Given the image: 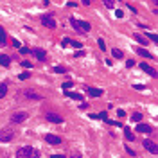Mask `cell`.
<instances>
[{"instance_id": "17", "label": "cell", "mask_w": 158, "mask_h": 158, "mask_svg": "<svg viewBox=\"0 0 158 158\" xmlns=\"http://www.w3.org/2000/svg\"><path fill=\"white\" fill-rule=\"evenodd\" d=\"M111 54H113V58H117V59H122V51L120 49H113V51H111Z\"/></svg>"}, {"instance_id": "4", "label": "cell", "mask_w": 158, "mask_h": 158, "mask_svg": "<svg viewBox=\"0 0 158 158\" xmlns=\"http://www.w3.org/2000/svg\"><path fill=\"white\" fill-rule=\"evenodd\" d=\"M45 140H47L49 144H52V146H59V144H61V139L58 137V135H51V133L45 137Z\"/></svg>"}, {"instance_id": "36", "label": "cell", "mask_w": 158, "mask_h": 158, "mask_svg": "<svg viewBox=\"0 0 158 158\" xmlns=\"http://www.w3.org/2000/svg\"><path fill=\"white\" fill-rule=\"evenodd\" d=\"M70 158H81V153H77V151H74V153L70 154Z\"/></svg>"}, {"instance_id": "26", "label": "cell", "mask_w": 158, "mask_h": 158, "mask_svg": "<svg viewBox=\"0 0 158 158\" xmlns=\"http://www.w3.org/2000/svg\"><path fill=\"white\" fill-rule=\"evenodd\" d=\"M124 131H126V139H128V140H133V139H135V137H133V133H131L128 128H124Z\"/></svg>"}, {"instance_id": "12", "label": "cell", "mask_w": 158, "mask_h": 158, "mask_svg": "<svg viewBox=\"0 0 158 158\" xmlns=\"http://www.w3.org/2000/svg\"><path fill=\"white\" fill-rule=\"evenodd\" d=\"M137 54L139 56H142V58H147V59H151L153 56H151V52L149 51H146V49H137Z\"/></svg>"}, {"instance_id": "42", "label": "cell", "mask_w": 158, "mask_h": 158, "mask_svg": "<svg viewBox=\"0 0 158 158\" xmlns=\"http://www.w3.org/2000/svg\"><path fill=\"white\" fill-rule=\"evenodd\" d=\"M29 77H31L29 74H20V79H29Z\"/></svg>"}, {"instance_id": "30", "label": "cell", "mask_w": 158, "mask_h": 158, "mask_svg": "<svg viewBox=\"0 0 158 158\" xmlns=\"http://www.w3.org/2000/svg\"><path fill=\"white\" fill-rule=\"evenodd\" d=\"M69 88H72V81H66V83H63V90H69Z\"/></svg>"}, {"instance_id": "9", "label": "cell", "mask_w": 158, "mask_h": 158, "mask_svg": "<svg viewBox=\"0 0 158 158\" xmlns=\"http://www.w3.org/2000/svg\"><path fill=\"white\" fill-rule=\"evenodd\" d=\"M137 131H140V133H151V131H153V128H151L149 124H142V122H139Z\"/></svg>"}, {"instance_id": "19", "label": "cell", "mask_w": 158, "mask_h": 158, "mask_svg": "<svg viewBox=\"0 0 158 158\" xmlns=\"http://www.w3.org/2000/svg\"><path fill=\"white\" fill-rule=\"evenodd\" d=\"M131 120H133V122H140V120H142V113H139V111H137V113H133V115H131Z\"/></svg>"}, {"instance_id": "23", "label": "cell", "mask_w": 158, "mask_h": 158, "mask_svg": "<svg viewBox=\"0 0 158 158\" xmlns=\"http://www.w3.org/2000/svg\"><path fill=\"white\" fill-rule=\"evenodd\" d=\"M0 43H6V29L0 27Z\"/></svg>"}, {"instance_id": "18", "label": "cell", "mask_w": 158, "mask_h": 158, "mask_svg": "<svg viewBox=\"0 0 158 158\" xmlns=\"http://www.w3.org/2000/svg\"><path fill=\"white\" fill-rule=\"evenodd\" d=\"M6 94H7V84H6V83H2V84H0V99H2Z\"/></svg>"}, {"instance_id": "21", "label": "cell", "mask_w": 158, "mask_h": 158, "mask_svg": "<svg viewBox=\"0 0 158 158\" xmlns=\"http://www.w3.org/2000/svg\"><path fill=\"white\" fill-rule=\"evenodd\" d=\"M40 151L38 149H31V153H29V158H40Z\"/></svg>"}, {"instance_id": "10", "label": "cell", "mask_w": 158, "mask_h": 158, "mask_svg": "<svg viewBox=\"0 0 158 158\" xmlns=\"http://www.w3.org/2000/svg\"><path fill=\"white\" fill-rule=\"evenodd\" d=\"M144 147H146L147 151H151V153H156V144L151 142V140H144Z\"/></svg>"}, {"instance_id": "32", "label": "cell", "mask_w": 158, "mask_h": 158, "mask_svg": "<svg viewBox=\"0 0 158 158\" xmlns=\"http://www.w3.org/2000/svg\"><path fill=\"white\" fill-rule=\"evenodd\" d=\"M117 117H126V111L119 108V110H117Z\"/></svg>"}, {"instance_id": "11", "label": "cell", "mask_w": 158, "mask_h": 158, "mask_svg": "<svg viewBox=\"0 0 158 158\" xmlns=\"http://www.w3.org/2000/svg\"><path fill=\"white\" fill-rule=\"evenodd\" d=\"M88 95H92V97H101V95H102V90H99V88H88Z\"/></svg>"}, {"instance_id": "7", "label": "cell", "mask_w": 158, "mask_h": 158, "mask_svg": "<svg viewBox=\"0 0 158 158\" xmlns=\"http://www.w3.org/2000/svg\"><path fill=\"white\" fill-rule=\"evenodd\" d=\"M13 139V131L6 129V133H0V142H9Z\"/></svg>"}, {"instance_id": "20", "label": "cell", "mask_w": 158, "mask_h": 158, "mask_svg": "<svg viewBox=\"0 0 158 158\" xmlns=\"http://www.w3.org/2000/svg\"><path fill=\"white\" fill-rule=\"evenodd\" d=\"M70 47H74V49L81 51V49H83V43H81V41H70Z\"/></svg>"}, {"instance_id": "40", "label": "cell", "mask_w": 158, "mask_h": 158, "mask_svg": "<svg viewBox=\"0 0 158 158\" xmlns=\"http://www.w3.org/2000/svg\"><path fill=\"white\" fill-rule=\"evenodd\" d=\"M106 117H108V115H106V113H101V115H97V119H102V120H108V119H106Z\"/></svg>"}, {"instance_id": "43", "label": "cell", "mask_w": 158, "mask_h": 158, "mask_svg": "<svg viewBox=\"0 0 158 158\" xmlns=\"http://www.w3.org/2000/svg\"><path fill=\"white\" fill-rule=\"evenodd\" d=\"M52 158H65L63 154H52Z\"/></svg>"}, {"instance_id": "2", "label": "cell", "mask_w": 158, "mask_h": 158, "mask_svg": "<svg viewBox=\"0 0 158 158\" xmlns=\"http://www.w3.org/2000/svg\"><path fill=\"white\" fill-rule=\"evenodd\" d=\"M41 24H43L45 27L54 29V27H56V20H54L52 16H49V14H43V16H41Z\"/></svg>"}, {"instance_id": "37", "label": "cell", "mask_w": 158, "mask_h": 158, "mask_svg": "<svg viewBox=\"0 0 158 158\" xmlns=\"http://www.w3.org/2000/svg\"><path fill=\"white\" fill-rule=\"evenodd\" d=\"M20 52H22V54H29V49H27V47H20Z\"/></svg>"}, {"instance_id": "24", "label": "cell", "mask_w": 158, "mask_h": 158, "mask_svg": "<svg viewBox=\"0 0 158 158\" xmlns=\"http://www.w3.org/2000/svg\"><path fill=\"white\" fill-rule=\"evenodd\" d=\"M97 43H99V49H101V51H106V43H104V40H102V38H99V40H97Z\"/></svg>"}, {"instance_id": "14", "label": "cell", "mask_w": 158, "mask_h": 158, "mask_svg": "<svg viewBox=\"0 0 158 158\" xmlns=\"http://www.w3.org/2000/svg\"><path fill=\"white\" fill-rule=\"evenodd\" d=\"M0 65H2V66H9V56L0 54Z\"/></svg>"}, {"instance_id": "16", "label": "cell", "mask_w": 158, "mask_h": 158, "mask_svg": "<svg viewBox=\"0 0 158 158\" xmlns=\"http://www.w3.org/2000/svg\"><path fill=\"white\" fill-rule=\"evenodd\" d=\"M135 40H137L140 45H147V40L144 38V36H140V34H137V32H135Z\"/></svg>"}, {"instance_id": "15", "label": "cell", "mask_w": 158, "mask_h": 158, "mask_svg": "<svg viewBox=\"0 0 158 158\" xmlns=\"http://www.w3.org/2000/svg\"><path fill=\"white\" fill-rule=\"evenodd\" d=\"M70 99H74V101H83V95L81 94H76V92H70V94H66Z\"/></svg>"}, {"instance_id": "41", "label": "cell", "mask_w": 158, "mask_h": 158, "mask_svg": "<svg viewBox=\"0 0 158 158\" xmlns=\"http://www.w3.org/2000/svg\"><path fill=\"white\" fill-rule=\"evenodd\" d=\"M126 151H128V153H129V154H133V156H135V151H133V149H131V147H129V146H126Z\"/></svg>"}, {"instance_id": "27", "label": "cell", "mask_w": 158, "mask_h": 158, "mask_svg": "<svg viewBox=\"0 0 158 158\" xmlns=\"http://www.w3.org/2000/svg\"><path fill=\"white\" fill-rule=\"evenodd\" d=\"M22 66H25V69H31L32 63H31V61H27V59H24V61H22Z\"/></svg>"}, {"instance_id": "33", "label": "cell", "mask_w": 158, "mask_h": 158, "mask_svg": "<svg viewBox=\"0 0 158 158\" xmlns=\"http://www.w3.org/2000/svg\"><path fill=\"white\" fill-rule=\"evenodd\" d=\"M13 47H16V49H20V41H18L16 38H13Z\"/></svg>"}, {"instance_id": "31", "label": "cell", "mask_w": 158, "mask_h": 158, "mask_svg": "<svg viewBox=\"0 0 158 158\" xmlns=\"http://www.w3.org/2000/svg\"><path fill=\"white\" fill-rule=\"evenodd\" d=\"M27 97H31V99H40V95H38V94H32V92H27Z\"/></svg>"}, {"instance_id": "8", "label": "cell", "mask_w": 158, "mask_h": 158, "mask_svg": "<svg viewBox=\"0 0 158 158\" xmlns=\"http://www.w3.org/2000/svg\"><path fill=\"white\" fill-rule=\"evenodd\" d=\"M31 52H32L40 61H45V58H47V54H45V51H43V49H34V51H31Z\"/></svg>"}, {"instance_id": "22", "label": "cell", "mask_w": 158, "mask_h": 158, "mask_svg": "<svg viewBox=\"0 0 158 158\" xmlns=\"http://www.w3.org/2000/svg\"><path fill=\"white\" fill-rule=\"evenodd\" d=\"M147 40H151V41L156 43V41H158V36H156L154 32H149V31H147Z\"/></svg>"}, {"instance_id": "34", "label": "cell", "mask_w": 158, "mask_h": 158, "mask_svg": "<svg viewBox=\"0 0 158 158\" xmlns=\"http://www.w3.org/2000/svg\"><path fill=\"white\" fill-rule=\"evenodd\" d=\"M133 65H135V61H133V59H128V61H126V66H128V69H131Z\"/></svg>"}, {"instance_id": "3", "label": "cell", "mask_w": 158, "mask_h": 158, "mask_svg": "<svg viewBox=\"0 0 158 158\" xmlns=\"http://www.w3.org/2000/svg\"><path fill=\"white\" fill-rule=\"evenodd\" d=\"M27 117H29V115L25 113V111H20V113H14V115L11 117V120H13V122H16V124H20V122H25V120H27Z\"/></svg>"}, {"instance_id": "25", "label": "cell", "mask_w": 158, "mask_h": 158, "mask_svg": "<svg viewBox=\"0 0 158 158\" xmlns=\"http://www.w3.org/2000/svg\"><path fill=\"white\" fill-rule=\"evenodd\" d=\"M102 2H104V6L108 9H113V0H102Z\"/></svg>"}, {"instance_id": "1", "label": "cell", "mask_w": 158, "mask_h": 158, "mask_svg": "<svg viewBox=\"0 0 158 158\" xmlns=\"http://www.w3.org/2000/svg\"><path fill=\"white\" fill-rule=\"evenodd\" d=\"M70 24L74 25V29H76V31H81V32H88L90 29H92V27H90V24H88V22L76 20V18H70Z\"/></svg>"}, {"instance_id": "38", "label": "cell", "mask_w": 158, "mask_h": 158, "mask_svg": "<svg viewBox=\"0 0 158 158\" xmlns=\"http://www.w3.org/2000/svg\"><path fill=\"white\" fill-rule=\"evenodd\" d=\"M133 88H135V90H146V86H144V84H135Z\"/></svg>"}, {"instance_id": "28", "label": "cell", "mask_w": 158, "mask_h": 158, "mask_svg": "<svg viewBox=\"0 0 158 158\" xmlns=\"http://www.w3.org/2000/svg\"><path fill=\"white\" fill-rule=\"evenodd\" d=\"M61 45H63V47H69V45H70V40H69V38H63V40H61Z\"/></svg>"}, {"instance_id": "35", "label": "cell", "mask_w": 158, "mask_h": 158, "mask_svg": "<svg viewBox=\"0 0 158 158\" xmlns=\"http://www.w3.org/2000/svg\"><path fill=\"white\" fill-rule=\"evenodd\" d=\"M115 16H117V18H122V16H124V13H122L120 9H117V11H115Z\"/></svg>"}, {"instance_id": "5", "label": "cell", "mask_w": 158, "mask_h": 158, "mask_svg": "<svg viewBox=\"0 0 158 158\" xmlns=\"http://www.w3.org/2000/svg\"><path fill=\"white\" fill-rule=\"evenodd\" d=\"M47 120L49 122H54V124H61L63 122V117H59L58 113H47Z\"/></svg>"}, {"instance_id": "29", "label": "cell", "mask_w": 158, "mask_h": 158, "mask_svg": "<svg viewBox=\"0 0 158 158\" xmlns=\"http://www.w3.org/2000/svg\"><path fill=\"white\" fill-rule=\"evenodd\" d=\"M54 72H58V74H65V69H63V66H54Z\"/></svg>"}, {"instance_id": "44", "label": "cell", "mask_w": 158, "mask_h": 158, "mask_svg": "<svg viewBox=\"0 0 158 158\" xmlns=\"http://www.w3.org/2000/svg\"><path fill=\"white\" fill-rule=\"evenodd\" d=\"M83 4L84 6H90V0H83Z\"/></svg>"}, {"instance_id": "13", "label": "cell", "mask_w": 158, "mask_h": 158, "mask_svg": "<svg viewBox=\"0 0 158 158\" xmlns=\"http://www.w3.org/2000/svg\"><path fill=\"white\" fill-rule=\"evenodd\" d=\"M140 69H142V70H144V72H147V74H149V76H154V70H153V69H151V66H149V65H147V63H142V65H140Z\"/></svg>"}, {"instance_id": "6", "label": "cell", "mask_w": 158, "mask_h": 158, "mask_svg": "<svg viewBox=\"0 0 158 158\" xmlns=\"http://www.w3.org/2000/svg\"><path fill=\"white\" fill-rule=\"evenodd\" d=\"M31 149H32V147H29V146L22 147V149H18L16 156H18V158H29V153H31Z\"/></svg>"}, {"instance_id": "39", "label": "cell", "mask_w": 158, "mask_h": 158, "mask_svg": "<svg viewBox=\"0 0 158 158\" xmlns=\"http://www.w3.org/2000/svg\"><path fill=\"white\" fill-rule=\"evenodd\" d=\"M83 56H84V52H83V51H77V52H76V58H83Z\"/></svg>"}]
</instances>
